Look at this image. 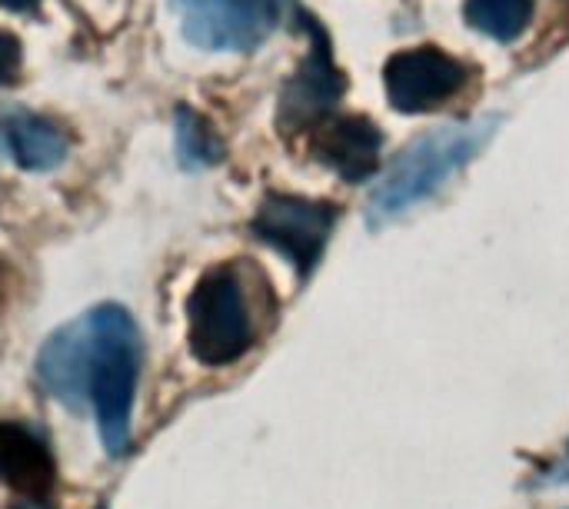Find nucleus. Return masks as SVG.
Returning <instances> with one entry per match:
<instances>
[{
    "instance_id": "11",
    "label": "nucleus",
    "mask_w": 569,
    "mask_h": 509,
    "mask_svg": "<svg viewBox=\"0 0 569 509\" xmlns=\"http://www.w3.org/2000/svg\"><path fill=\"white\" fill-rule=\"evenodd\" d=\"M463 17L473 30L510 43L527 30L533 17V0H467Z\"/></svg>"
},
{
    "instance_id": "6",
    "label": "nucleus",
    "mask_w": 569,
    "mask_h": 509,
    "mask_svg": "<svg viewBox=\"0 0 569 509\" xmlns=\"http://www.w3.org/2000/svg\"><path fill=\"white\" fill-rule=\"evenodd\" d=\"M300 27L310 33V50L300 60L297 73L280 90L277 127L283 133L313 127L323 117H330V110L340 103V97L347 90V77L333 63V50H330L327 30L313 17H307V13H300Z\"/></svg>"
},
{
    "instance_id": "13",
    "label": "nucleus",
    "mask_w": 569,
    "mask_h": 509,
    "mask_svg": "<svg viewBox=\"0 0 569 509\" xmlns=\"http://www.w3.org/2000/svg\"><path fill=\"white\" fill-rule=\"evenodd\" d=\"M20 67V40L13 33H0V87L13 80Z\"/></svg>"
},
{
    "instance_id": "17",
    "label": "nucleus",
    "mask_w": 569,
    "mask_h": 509,
    "mask_svg": "<svg viewBox=\"0 0 569 509\" xmlns=\"http://www.w3.org/2000/svg\"><path fill=\"white\" fill-rule=\"evenodd\" d=\"M97 509H107V507H97Z\"/></svg>"
},
{
    "instance_id": "3",
    "label": "nucleus",
    "mask_w": 569,
    "mask_h": 509,
    "mask_svg": "<svg viewBox=\"0 0 569 509\" xmlns=\"http://www.w3.org/2000/svg\"><path fill=\"white\" fill-rule=\"evenodd\" d=\"M187 340L190 353L207 367L240 360L253 343V323L243 287L230 267H217L200 277L187 300Z\"/></svg>"
},
{
    "instance_id": "15",
    "label": "nucleus",
    "mask_w": 569,
    "mask_h": 509,
    "mask_svg": "<svg viewBox=\"0 0 569 509\" xmlns=\"http://www.w3.org/2000/svg\"><path fill=\"white\" fill-rule=\"evenodd\" d=\"M40 0H0L3 10H13V13H27V10H37Z\"/></svg>"
},
{
    "instance_id": "16",
    "label": "nucleus",
    "mask_w": 569,
    "mask_h": 509,
    "mask_svg": "<svg viewBox=\"0 0 569 509\" xmlns=\"http://www.w3.org/2000/svg\"><path fill=\"white\" fill-rule=\"evenodd\" d=\"M10 509H47L43 503H20V507H10Z\"/></svg>"
},
{
    "instance_id": "8",
    "label": "nucleus",
    "mask_w": 569,
    "mask_h": 509,
    "mask_svg": "<svg viewBox=\"0 0 569 509\" xmlns=\"http://www.w3.org/2000/svg\"><path fill=\"white\" fill-rule=\"evenodd\" d=\"M383 133L370 117H323L313 123L310 153L340 180L360 183L380 167Z\"/></svg>"
},
{
    "instance_id": "7",
    "label": "nucleus",
    "mask_w": 569,
    "mask_h": 509,
    "mask_svg": "<svg viewBox=\"0 0 569 509\" xmlns=\"http://www.w3.org/2000/svg\"><path fill=\"white\" fill-rule=\"evenodd\" d=\"M467 77L470 70L463 60L430 43L397 50L383 67L387 97L400 113H430L443 107L467 87Z\"/></svg>"
},
{
    "instance_id": "14",
    "label": "nucleus",
    "mask_w": 569,
    "mask_h": 509,
    "mask_svg": "<svg viewBox=\"0 0 569 509\" xmlns=\"http://www.w3.org/2000/svg\"><path fill=\"white\" fill-rule=\"evenodd\" d=\"M543 487H563V483H569V450L567 457L550 470V473H543V480H540Z\"/></svg>"
},
{
    "instance_id": "12",
    "label": "nucleus",
    "mask_w": 569,
    "mask_h": 509,
    "mask_svg": "<svg viewBox=\"0 0 569 509\" xmlns=\"http://www.w3.org/2000/svg\"><path fill=\"white\" fill-rule=\"evenodd\" d=\"M173 133H177V160L183 170H200L223 157V143H220L217 130L210 127V120L203 113H197L190 107H177Z\"/></svg>"
},
{
    "instance_id": "9",
    "label": "nucleus",
    "mask_w": 569,
    "mask_h": 509,
    "mask_svg": "<svg viewBox=\"0 0 569 509\" xmlns=\"http://www.w3.org/2000/svg\"><path fill=\"white\" fill-rule=\"evenodd\" d=\"M67 150L70 140L53 120L20 107L0 110V153L10 157L17 167L53 170L67 160Z\"/></svg>"
},
{
    "instance_id": "2",
    "label": "nucleus",
    "mask_w": 569,
    "mask_h": 509,
    "mask_svg": "<svg viewBox=\"0 0 569 509\" xmlns=\"http://www.w3.org/2000/svg\"><path fill=\"white\" fill-rule=\"evenodd\" d=\"M503 117H477L460 123H443L417 137L403 153L387 167L383 180L373 187L367 203V223L383 227L407 213L410 207L433 197L460 167H467L487 140L500 130Z\"/></svg>"
},
{
    "instance_id": "10",
    "label": "nucleus",
    "mask_w": 569,
    "mask_h": 509,
    "mask_svg": "<svg viewBox=\"0 0 569 509\" xmlns=\"http://www.w3.org/2000/svg\"><path fill=\"white\" fill-rule=\"evenodd\" d=\"M0 480L33 503L50 497L57 467L47 443L33 430L20 423H0Z\"/></svg>"
},
{
    "instance_id": "5",
    "label": "nucleus",
    "mask_w": 569,
    "mask_h": 509,
    "mask_svg": "<svg viewBox=\"0 0 569 509\" xmlns=\"http://www.w3.org/2000/svg\"><path fill=\"white\" fill-rule=\"evenodd\" d=\"M180 30L203 50H257L280 20V0H170Z\"/></svg>"
},
{
    "instance_id": "4",
    "label": "nucleus",
    "mask_w": 569,
    "mask_h": 509,
    "mask_svg": "<svg viewBox=\"0 0 569 509\" xmlns=\"http://www.w3.org/2000/svg\"><path fill=\"white\" fill-rule=\"evenodd\" d=\"M340 210L327 200H307V197H290V193H267L257 217L250 220V230L257 240L270 243L280 250L300 277H310L317 267L333 223Z\"/></svg>"
},
{
    "instance_id": "1",
    "label": "nucleus",
    "mask_w": 569,
    "mask_h": 509,
    "mask_svg": "<svg viewBox=\"0 0 569 509\" xmlns=\"http://www.w3.org/2000/svg\"><path fill=\"white\" fill-rule=\"evenodd\" d=\"M140 370V333L117 303H100L60 327L37 357L40 387L70 410L93 407L107 453L120 457L130 437V403Z\"/></svg>"
}]
</instances>
